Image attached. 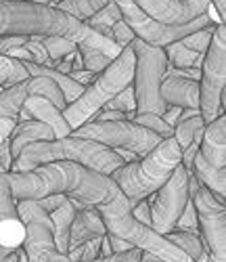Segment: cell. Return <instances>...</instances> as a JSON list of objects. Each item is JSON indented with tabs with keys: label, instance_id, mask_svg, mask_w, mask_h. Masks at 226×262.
<instances>
[{
	"label": "cell",
	"instance_id": "obj_9",
	"mask_svg": "<svg viewBox=\"0 0 226 262\" xmlns=\"http://www.w3.org/2000/svg\"><path fill=\"white\" fill-rule=\"evenodd\" d=\"M72 137L95 141L99 145H105L113 151H128L137 158L147 156L151 149H155L162 143V139L151 130L134 124L132 120H122V122H88L74 130Z\"/></svg>",
	"mask_w": 226,
	"mask_h": 262
},
{
	"label": "cell",
	"instance_id": "obj_49",
	"mask_svg": "<svg viewBox=\"0 0 226 262\" xmlns=\"http://www.w3.org/2000/svg\"><path fill=\"white\" fill-rule=\"evenodd\" d=\"M197 262H208V254H206V256H203V258H199Z\"/></svg>",
	"mask_w": 226,
	"mask_h": 262
},
{
	"label": "cell",
	"instance_id": "obj_31",
	"mask_svg": "<svg viewBox=\"0 0 226 262\" xmlns=\"http://www.w3.org/2000/svg\"><path fill=\"white\" fill-rule=\"evenodd\" d=\"M214 28H216V26L201 28V30H197V32L185 36L180 42H183L185 49H189V51H193V53H197V55H206V51H208V47H210V40H212V34H214Z\"/></svg>",
	"mask_w": 226,
	"mask_h": 262
},
{
	"label": "cell",
	"instance_id": "obj_8",
	"mask_svg": "<svg viewBox=\"0 0 226 262\" xmlns=\"http://www.w3.org/2000/svg\"><path fill=\"white\" fill-rule=\"evenodd\" d=\"M130 49L137 57L134 65V99H137V114H153V116H164L166 103L162 101V82L166 76L168 59L164 49H157L151 45H145L143 40H134Z\"/></svg>",
	"mask_w": 226,
	"mask_h": 262
},
{
	"label": "cell",
	"instance_id": "obj_48",
	"mask_svg": "<svg viewBox=\"0 0 226 262\" xmlns=\"http://www.w3.org/2000/svg\"><path fill=\"white\" fill-rule=\"evenodd\" d=\"M17 262H28V258H26V254H24V250L19 248V256H17Z\"/></svg>",
	"mask_w": 226,
	"mask_h": 262
},
{
	"label": "cell",
	"instance_id": "obj_2",
	"mask_svg": "<svg viewBox=\"0 0 226 262\" xmlns=\"http://www.w3.org/2000/svg\"><path fill=\"white\" fill-rule=\"evenodd\" d=\"M7 36H28V38H47L59 36L78 45V51L95 49L111 59H116L122 49L113 40L103 38L80 24L78 19L61 13L59 9L26 3V0H0V38Z\"/></svg>",
	"mask_w": 226,
	"mask_h": 262
},
{
	"label": "cell",
	"instance_id": "obj_23",
	"mask_svg": "<svg viewBox=\"0 0 226 262\" xmlns=\"http://www.w3.org/2000/svg\"><path fill=\"white\" fill-rule=\"evenodd\" d=\"M118 21H122V13H120L118 5L111 0V3H107L99 13H95L90 19H86L84 26L90 28L93 32H97V34H101L103 38L111 40V28L116 26Z\"/></svg>",
	"mask_w": 226,
	"mask_h": 262
},
{
	"label": "cell",
	"instance_id": "obj_42",
	"mask_svg": "<svg viewBox=\"0 0 226 262\" xmlns=\"http://www.w3.org/2000/svg\"><path fill=\"white\" fill-rule=\"evenodd\" d=\"M107 239H109V246H111V252H113V254H124V252L132 250V246H130L128 242H124V239H120V237L107 235Z\"/></svg>",
	"mask_w": 226,
	"mask_h": 262
},
{
	"label": "cell",
	"instance_id": "obj_1",
	"mask_svg": "<svg viewBox=\"0 0 226 262\" xmlns=\"http://www.w3.org/2000/svg\"><path fill=\"white\" fill-rule=\"evenodd\" d=\"M7 179L15 202H38L49 195H65L72 202L99 208L113 202L120 193L109 177L74 162L44 164L32 172H7Z\"/></svg>",
	"mask_w": 226,
	"mask_h": 262
},
{
	"label": "cell",
	"instance_id": "obj_25",
	"mask_svg": "<svg viewBox=\"0 0 226 262\" xmlns=\"http://www.w3.org/2000/svg\"><path fill=\"white\" fill-rule=\"evenodd\" d=\"M107 3H111V0H61L57 5V9L65 15L78 19L80 24H84L86 19H90L95 13H99Z\"/></svg>",
	"mask_w": 226,
	"mask_h": 262
},
{
	"label": "cell",
	"instance_id": "obj_5",
	"mask_svg": "<svg viewBox=\"0 0 226 262\" xmlns=\"http://www.w3.org/2000/svg\"><path fill=\"white\" fill-rule=\"evenodd\" d=\"M134 65H137L134 51L130 47L122 49V53L95 78V82L90 86H86L84 93L72 105H67L63 109L61 114H63L67 126L72 128V133L78 130L80 126L93 122V118L113 97L120 95L124 89H128V86H132Z\"/></svg>",
	"mask_w": 226,
	"mask_h": 262
},
{
	"label": "cell",
	"instance_id": "obj_22",
	"mask_svg": "<svg viewBox=\"0 0 226 262\" xmlns=\"http://www.w3.org/2000/svg\"><path fill=\"white\" fill-rule=\"evenodd\" d=\"M74 216H76V206L70 200H67L59 210L49 214L51 223H53L55 248L59 254H65V256H67V250H70V231H72Z\"/></svg>",
	"mask_w": 226,
	"mask_h": 262
},
{
	"label": "cell",
	"instance_id": "obj_21",
	"mask_svg": "<svg viewBox=\"0 0 226 262\" xmlns=\"http://www.w3.org/2000/svg\"><path fill=\"white\" fill-rule=\"evenodd\" d=\"M191 174H195L197 181L206 187L218 202H226V170H220V168H214L210 166L206 160H203L199 154L195 156V162H193V170Z\"/></svg>",
	"mask_w": 226,
	"mask_h": 262
},
{
	"label": "cell",
	"instance_id": "obj_37",
	"mask_svg": "<svg viewBox=\"0 0 226 262\" xmlns=\"http://www.w3.org/2000/svg\"><path fill=\"white\" fill-rule=\"evenodd\" d=\"M130 214L137 218L139 223H143V225H147V227H151V206H149V202L147 200H143V202H139L134 208H130Z\"/></svg>",
	"mask_w": 226,
	"mask_h": 262
},
{
	"label": "cell",
	"instance_id": "obj_18",
	"mask_svg": "<svg viewBox=\"0 0 226 262\" xmlns=\"http://www.w3.org/2000/svg\"><path fill=\"white\" fill-rule=\"evenodd\" d=\"M105 235H107V231H105L103 218L97 208L82 206L80 210H76L72 231H70V250L90 242V239H95V237H105Z\"/></svg>",
	"mask_w": 226,
	"mask_h": 262
},
{
	"label": "cell",
	"instance_id": "obj_26",
	"mask_svg": "<svg viewBox=\"0 0 226 262\" xmlns=\"http://www.w3.org/2000/svg\"><path fill=\"white\" fill-rule=\"evenodd\" d=\"M168 242H172L176 248L183 250L193 262H197L199 258L206 256V246H203L201 235L195 233H183V231H172L166 235Z\"/></svg>",
	"mask_w": 226,
	"mask_h": 262
},
{
	"label": "cell",
	"instance_id": "obj_3",
	"mask_svg": "<svg viewBox=\"0 0 226 262\" xmlns=\"http://www.w3.org/2000/svg\"><path fill=\"white\" fill-rule=\"evenodd\" d=\"M53 162H74L88 170L103 174V177H111L118 168L126 164L118 151L99 145L95 141H86L70 135L65 139L28 145L13 162L11 172H32L44 164H53Z\"/></svg>",
	"mask_w": 226,
	"mask_h": 262
},
{
	"label": "cell",
	"instance_id": "obj_45",
	"mask_svg": "<svg viewBox=\"0 0 226 262\" xmlns=\"http://www.w3.org/2000/svg\"><path fill=\"white\" fill-rule=\"evenodd\" d=\"M109 256H113V252H111V246H109V239L105 235L103 242H101V254H99V258H109Z\"/></svg>",
	"mask_w": 226,
	"mask_h": 262
},
{
	"label": "cell",
	"instance_id": "obj_44",
	"mask_svg": "<svg viewBox=\"0 0 226 262\" xmlns=\"http://www.w3.org/2000/svg\"><path fill=\"white\" fill-rule=\"evenodd\" d=\"M210 3L220 13V21H224V17H226V0H210Z\"/></svg>",
	"mask_w": 226,
	"mask_h": 262
},
{
	"label": "cell",
	"instance_id": "obj_28",
	"mask_svg": "<svg viewBox=\"0 0 226 262\" xmlns=\"http://www.w3.org/2000/svg\"><path fill=\"white\" fill-rule=\"evenodd\" d=\"M206 128V122H203L201 114L199 116H193L189 120H183V122H178L174 126V135L172 139L176 141V145L180 147V151H185L193 141H195V135L199 133V130Z\"/></svg>",
	"mask_w": 226,
	"mask_h": 262
},
{
	"label": "cell",
	"instance_id": "obj_30",
	"mask_svg": "<svg viewBox=\"0 0 226 262\" xmlns=\"http://www.w3.org/2000/svg\"><path fill=\"white\" fill-rule=\"evenodd\" d=\"M132 122L147 128V130H151V133H155L162 141L164 139H172V135H174V128H170L160 116H153V114H134Z\"/></svg>",
	"mask_w": 226,
	"mask_h": 262
},
{
	"label": "cell",
	"instance_id": "obj_36",
	"mask_svg": "<svg viewBox=\"0 0 226 262\" xmlns=\"http://www.w3.org/2000/svg\"><path fill=\"white\" fill-rule=\"evenodd\" d=\"M141 250L139 248H132L124 254H113L109 258H97V260H88V262H141Z\"/></svg>",
	"mask_w": 226,
	"mask_h": 262
},
{
	"label": "cell",
	"instance_id": "obj_46",
	"mask_svg": "<svg viewBox=\"0 0 226 262\" xmlns=\"http://www.w3.org/2000/svg\"><path fill=\"white\" fill-rule=\"evenodd\" d=\"M26 3H36V5H47V7H53V9H57V5L61 3V0H26Z\"/></svg>",
	"mask_w": 226,
	"mask_h": 262
},
{
	"label": "cell",
	"instance_id": "obj_47",
	"mask_svg": "<svg viewBox=\"0 0 226 262\" xmlns=\"http://www.w3.org/2000/svg\"><path fill=\"white\" fill-rule=\"evenodd\" d=\"M141 262H164V260L157 258V256H153V254H149V252H143V254H141Z\"/></svg>",
	"mask_w": 226,
	"mask_h": 262
},
{
	"label": "cell",
	"instance_id": "obj_29",
	"mask_svg": "<svg viewBox=\"0 0 226 262\" xmlns=\"http://www.w3.org/2000/svg\"><path fill=\"white\" fill-rule=\"evenodd\" d=\"M42 49L47 51V57L51 61H61L67 55H72L78 51V45L67 38H59V36H47V38H38Z\"/></svg>",
	"mask_w": 226,
	"mask_h": 262
},
{
	"label": "cell",
	"instance_id": "obj_24",
	"mask_svg": "<svg viewBox=\"0 0 226 262\" xmlns=\"http://www.w3.org/2000/svg\"><path fill=\"white\" fill-rule=\"evenodd\" d=\"M164 53H166L168 65H172V68H178V70H201L203 55H197V53L185 49L180 40L168 45L164 49Z\"/></svg>",
	"mask_w": 226,
	"mask_h": 262
},
{
	"label": "cell",
	"instance_id": "obj_16",
	"mask_svg": "<svg viewBox=\"0 0 226 262\" xmlns=\"http://www.w3.org/2000/svg\"><path fill=\"white\" fill-rule=\"evenodd\" d=\"M28 120H36V122H42L47 124L53 133H55V139H65L72 135V128L67 126L61 109H57L47 97H28L24 101L19 109V116H17V122H28Z\"/></svg>",
	"mask_w": 226,
	"mask_h": 262
},
{
	"label": "cell",
	"instance_id": "obj_20",
	"mask_svg": "<svg viewBox=\"0 0 226 262\" xmlns=\"http://www.w3.org/2000/svg\"><path fill=\"white\" fill-rule=\"evenodd\" d=\"M42 141H55V133L42 122L36 120H28V122H17L15 130L9 137L11 143V158L13 162L19 158V154L24 151L28 145L34 143H42Z\"/></svg>",
	"mask_w": 226,
	"mask_h": 262
},
{
	"label": "cell",
	"instance_id": "obj_50",
	"mask_svg": "<svg viewBox=\"0 0 226 262\" xmlns=\"http://www.w3.org/2000/svg\"><path fill=\"white\" fill-rule=\"evenodd\" d=\"M3 172H5V170H3V166H0V174H3Z\"/></svg>",
	"mask_w": 226,
	"mask_h": 262
},
{
	"label": "cell",
	"instance_id": "obj_13",
	"mask_svg": "<svg viewBox=\"0 0 226 262\" xmlns=\"http://www.w3.org/2000/svg\"><path fill=\"white\" fill-rule=\"evenodd\" d=\"M34 95L47 97L57 109H61V112L67 107L65 99H63V93L59 91V86L51 78L30 76L28 80L19 82V84H13L5 91H0V118L17 120L19 109H21V105H24V101L28 97H34Z\"/></svg>",
	"mask_w": 226,
	"mask_h": 262
},
{
	"label": "cell",
	"instance_id": "obj_32",
	"mask_svg": "<svg viewBox=\"0 0 226 262\" xmlns=\"http://www.w3.org/2000/svg\"><path fill=\"white\" fill-rule=\"evenodd\" d=\"M103 109H113V112H122V114H134L137 112V99H134V89L128 86L120 95L113 97Z\"/></svg>",
	"mask_w": 226,
	"mask_h": 262
},
{
	"label": "cell",
	"instance_id": "obj_41",
	"mask_svg": "<svg viewBox=\"0 0 226 262\" xmlns=\"http://www.w3.org/2000/svg\"><path fill=\"white\" fill-rule=\"evenodd\" d=\"M15 126H17V120H11V118H0V145H3V143L11 137V133L15 130Z\"/></svg>",
	"mask_w": 226,
	"mask_h": 262
},
{
	"label": "cell",
	"instance_id": "obj_17",
	"mask_svg": "<svg viewBox=\"0 0 226 262\" xmlns=\"http://www.w3.org/2000/svg\"><path fill=\"white\" fill-rule=\"evenodd\" d=\"M197 154L210 166L226 170V118L224 114L212 124H206Z\"/></svg>",
	"mask_w": 226,
	"mask_h": 262
},
{
	"label": "cell",
	"instance_id": "obj_35",
	"mask_svg": "<svg viewBox=\"0 0 226 262\" xmlns=\"http://www.w3.org/2000/svg\"><path fill=\"white\" fill-rule=\"evenodd\" d=\"M111 40L116 42V45L120 47V49H126V47H130L134 40H137V36L132 34V30L124 24V19L122 21H118L116 26L111 28Z\"/></svg>",
	"mask_w": 226,
	"mask_h": 262
},
{
	"label": "cell",
	"instance_id": "obj_40",
	"mask_svg": "<svg viewBox=\"0 0 226 262\" xmlns=\"http://www.w3.org/2000/svg\"><path fill=\"white\" fill-rule=\"evenodd\" d=\"M0 166H3L5 172H11L13 158H11V143H9V139L0 145Z\"/></svg>",
	"mask_w": 226,
	"mask_h": 262
},
{
	"label": "cell",
	"instance_id": "obj_19",
	"mask_svg": "<svg viewBox=\"0 0 226 262\" xmlns=\"http://www.w3.org/2000/svg\"><path fill=\"white\" fill-rule=\"evenodd\" d=\"M162 101L166 107L180 109H199V82L185 78H164L162 82Z\"/></svg>",
	"mask_w": 226,
	"mask_h": 262
},
{
	"label": "cell",
	"instance_id": "obj_38",
	"mask_svg": "<svg viewBox=\"0 0 226 262\" xmlns=\"http://www.w3.org/2000/svg\"><path fill=\"white\" fill-rule=\"evenodd\" d=\"M67 202V198L65 195H49V198H44V200H38L36 204L47 212V214H51V212H55V210H59L63 204Z\"/></svg>",
	"mask_w": 226,
	"mask_h": 262
},
{
	"label": "cell",
	"instance_id": "obj_27",
	"mask_svg": "<svg viewBox=\"0 0 226 262\" xmlns=\"http://www.w3.org/2000/svg\"><path fill=\"white\" fill-rule=\"evenodd\" d=\"M30 74L26 72L24 63L13 59V57H7V55H0V91L9 89L13 84H19L28 80Z\"/></svg>",
	"mask_w": 226,
	"mask_h": 262
},
{
	"label": "cell",
	"instance_id": "obj_14",
	"mask_svg": "<svg viewBox=\"0 0 226 262\" xmlns=\"http://www.w3.org/2000/svg\"><path fill=\"white\" fill-rule=\"evenodd\" d=\"M149 19L162 26H185L206 15L212 7L210 0H132Z\"/></svg>",
	"mask_w": 226,
	"mask_h": 262
},
{
	"label": "cell",
	"instance_id": "obj_10",
	"mask_svg": "<svg viewBox=\"0 0 226 262\" xmlns=\"http://www.w3.org/2000/svg\"><path fill=\"white\" fill-rule=\"evenodd\" d=\"M189 198L195 206L208 262H226V208L189 172Z\"/></svg>",
	"mask_w": 226,
	"mask_h": 262
},
{
	"label": "cell",
	"instance_id": "obj_43",
	"mask_svg": "<svg viewBox=\"0 0 226 262\" xmlns=\"http://www.w3.org/2000/svg\"><path fill=\"white\" fill-rule=\"evenodd\" d=\"M17 256H19V250H9L0 246V262H17Z\"/></svg>",
	"mask_w": 226,
	"mask_h": 262
},
{
	"label": "cell",
	"instance_id": "obj_12",
	"mask_svg": "<svg viewBox=\"0 0 226 262\" xmlns=\"http://www.w3.org/2000/svg\"><path fill=\"white\" fill-rule=\"evenodd\" d=\"M17 214L26 229L21 250H24L28 262H49L51 258H55L59 252L55 248L53 223L49 214L36 202H30V200L17 202Z\"/></svg>",
	"mask_w": 226,
	"mask_h": 262
},
{
	"label": "cell",
	"instance_id": "obj_4",
	"mask_svg": "<svg viewBox=\"0 0 226 262\" xmlns=\"http://www.w3.org/2000/svg\"><path fill=\"white\" fill-rule=\"evenodd\" d=\"M183 162V151L174 139H164L155 149H151L141 160L124 164L111 174V181L116 183L120 193L128 200V206L134 208L139 202L151 198L160 191L172 172Z\"/></svg>",
	"mask_w": 226,
	"mask_h": 262
},
{
	"label": "cell",
	"instance_id": "obj_11",
	"mask_svg": "<svg viewBox=\"0 0 226 262\" xmlns=\"http://www.w3.org/2000/svg\"><path fill=\"white\" fill-rule=\"evenodd\" d=\"M147 202L151 206V229L160 235L172 233L185 206L191 202L189 170H185L183 164H180L172 172L168 183L157 193H153L151 198H147Z\"/></svg>",
	"mask_w": 226,
	"mask_h": 262
},
{
	"label": "cell",
	"instance_id": "obj_15",
	"mask_svg": "<svg viewBox=\"0 0 226 262\" xmlns=\"http://www.w3.org/2000/svg\"><path fill=\"white\" fill-rule=\"evenodd\" d=\"M24 223L17 214V202L11 195L7 172L0 174V246L9 250H19L24 244Z\"/></svg>",
	"mask_w": 226,
	"mask_h": 262
},
{
	"label": "cell",
	"instance_id": "obj_33",
	"mask_svg": "<svg viewBox=\"0 0 226 262\" xmlns=\"http://www.w3.org/2000/svg\"><path fill=\"white\" fill-rule=\"evenodd\" d=\"M82 55V65H84V70L88 72H93V74H101L107 65L113 61L109 55L101 53V51H95V49H88V51H80Z\"/></svg>",
	"mask_w": 226,
	"mask_h": 262
},
{
	"label": "cell",
	"instance_id": "obj_7",
	"mask_svg": "<svg viewBox=\"0 0 226 262\" xmlns=\"http://www.w3.org/2000/svg\"><path fill=\"white\" fill-rule=\"evenodd\" d=\"M226 105V28L216 24L210 47L203 55L199 78V114L212 124L224 114Z\"/></svg>",
	"mask_w": 226,
	"mask_h": 262
},
{
	"label": "cell",
	"instance_id": "obj_34",
	"mask_svg": "<svg viewBox=\"0 0 226 262\" xmlns=\"http://www.w3.org/2000/svg\"><path fill=\"white\" fill-rule=\"evenodd\" d=\"M174 231H183V233H195L199 235V223H197V214H195V206L193 202H189L183 210V214H180L178 223L174 227Z\"/></svg>",
	"mask_w": 226,
	"mask_h": 262
},
{
	"label": "cell",
	"instance_id": "obj_39",
	"mask_svg": "<svg viewBox=\"0 0 226 262\" xmlns=\"http://www.w3.org/2000/svg\"><path fill=\"white\" fill-rule=\"evenodd\" d=\"M70 78L74 80V82H78L82 89H86V86H90L95 82V78H97V74H93V72H88V70H78V72H72L70 74Z\"/></svg>",
	"mask_w": 226,
	"mask_h": 262
},
{
	"label": "cell",
	"instance_id": "obj_6",
	"mask_svg": "<svg viewBox=\"0 0 226 262\" xmlns=\"http://www.w3.org/2000/svg\"><path fill=\"white\" fill-rule=\"evenodd\" d=\"M107 235L120 237L124 242H128L132 248H139L141 252H149L157 258H162L164 262H193L183 250L176 248L172 242H168L166 235L155 233L151 227L139 223L137 218L130 214L128 200L122 193H118V198L97 208Z\"/></svg>",
	"mask_w": 226,
	"mask_h": 262
}]
</instances>
